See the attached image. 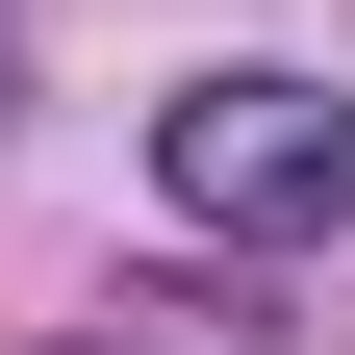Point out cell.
Wrapping results in <instances>:
<instances>
[{
	"mask_svg": "<svg viewBox=\"0 0 355 355\" xmlns=\"http://www.w3.org/2000/svg\"><path fill=\"white\" fill-rule=\"evenodd\" d=\"M51 355H127V330H51Z\"/></svg>",
	"mask_w": 355,
	"mask_h": 355,
	"instance_id": "2",
	"label": "cell"
},
{
	"mask_svg": "<svg viewBox=\"0 0 355 355\" xmlns=\"http://www.w3.org/2000/svg\"><path fill=\"white\" fill-rule=\"evenodd\" d=\"M153 203L279 279V254L355 229V102H330V76H178V102H153Z\"/></svg>",
	"mask_w": 355,
	"mask_h": 355,
	"instance_id": "1",
	"label": "cell"
}]
</instances>
